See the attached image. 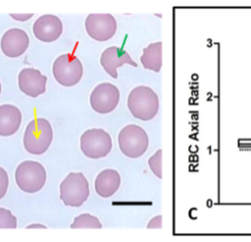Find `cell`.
Returning <instances> with one entry per match:
<instances>
[{"label":"cell","instance_id":"22","mask_svg":"<svg viewBox=\"0 0 251 242\" xmlns=\"http://www.w3.org/2000/svg\"><path fill=\"white\" fill-rule=\"evenodd\" d=\"M10 16L17 21L25 22V21H27L28 19H30L33 16V14L32 13L31 14H10Z\"/></svg>","mask_w":251,"mask_h":242},{"label":"cell","instance_id":"12","mask_svg":"<svg viewBox=\"0 0 251 242\" xmlns=\"http://www.w3.org/2000/svg\"><path fill=\"white\" fill-rule=\"evenodd\" d=\"M29 38L26 32L18 28L8 30L1 38L2 52L11 58L21 56L27 48Z\"/></svg>","mask_w":251,"mask_h":242},{"label":"cell","instance_id":"1","mask_svg":"<svg viewBox=\"0 0 251 242\" xmlns=\"http://www.w3.org/2000/svg\"><path fill=\"white\" fill-rule=\"evenodd\" d=\"M127 107L133 117L148 121L153 119L159 110V97L149 87L138 86L127 96Z\"/></svg>","mask_w":251,"mask_h":242},{"label":"cell","instance_id":"7","mask_svg":"<svg viewBox=\"0 0 251 242\" xmlns=\"http://www.w3.org/2000/svg\"><path fill=\"white\" fill-rule=\"evenodd\" d=\"M111 136L103 129L86 130L80 137V150L89 158H101L112 150Z\"/></svg>","mask_w":251,"mask_h":242},{"label":"cell","instance_id":"21","mask_svg":"<svg viewBox=\"0 0 251 242\" xmlns=\"http://www.w3.org/2000/svg\"><path fill=\"white\" fill-rule=\"evenodd\" d=\"M162 227V216L157 215L152 218L147 224V228H161Z\"/></svg>","mask_w":251,"mask_h":242},{"label":"cell","instance_id":"3","mask_svg":"<svg viewBox=\"0 0 251 242\" xmlns=\"http://www.w3.org/2000/svg\"><path fill=\"white\" fill-rule=\"evenodd\" d=\"M89 197V183L83 173L71 172L60 184V199L66 206L80 207Z\"/></svg>","mask_w":251,"mask_h":242},{"label":"cell","instance_id":"16","mask_svg":"<svg viewBox=\"0 0 251 242\" xmlns=\"http://www.w3.org/2000/svg\"><path fill=\"white\" fill-rule=\"evenodd\" d=\"M140 61L145 69L159 72L162 67V42L157 41L145 47Z\"/></svg>","mask_w":251,"mask_h":242},{"label":"cell","instance_id":"15","mask_svg":"<svg viewBox=\"0 0 251 242\" xmlns=\"http://www.w3.org/2000/svg\"><path fill=\"white\" fill-rule=\"evenodd\" d=\"M121 185V176L115 169H104L101 171L94 182L96 193L102 198L113 196Z\"/></svg>","mask_w":251,"mask_h":242},{"label":"cell","instance_id":"24","mask_svg":"<svg viewBox=\"0 0 251 242\" xmlns=\"http://www.w3.org/2000/svg\"><path fill=\"white\" fill-rule=\"evenodd\" d=\"M0 93H1V83H0Z\"/></svg>","mask_w":251,"mask_h":242},{"label":"cell","instance_id":"2","mask_svg":"<svg viewBox=\"0 0 251 242\" xmlns=\"http://www.w3.org/2000/svg\"><path fill=\"white\" fill-rule=\"evenodd\" d=\"M53 140V130L50 122L45 118L31 120L25 131L24 147L31 154L44 153Z\"/></svg>","mask_w":251,"mask_h":242},{"label":"cell","instance_id":"4","mask_svg":"<svg viewBox=\"0 0 251 242\" xmlns=\"http://www.w3.org/2000/svg\"><path fill=\"white\" fill-rule=\"evenodd\" d=\"M119 148L127 157L137 158L148 149V135L143 128L135 124L125 126L118 137Z\"/></svg>","mask_w":251,"mask_h":242},{"label":"cell","instance_id":"10","mask_svg":"<svg viewBox=\"0 0 251 242\" xmlns=\"http://www.w3.org/2000/svg\"><path fill=\"white\" fill-rule=\"evenodd\" d=\"M19 88L25 94L37 97L46 91L47 77L33 68L23 69L18 77Z\"/></svg>","mask_w":251,"mask_h":242},{"label":"cell","instance_id":"6","mask_svg":"<svg viewBox=\"0 0 251 242\" xmlns=\"http://www.w3.org/2000/svg\"><path fill=\"white\" fill-rule=\"evenodd\" d=\"M55 80L64 87L76 85L83 74V67L80 60L73 54L60 55L53 63L52 68Z\"/></svg>","mask_w":251,"mask_h":242},{"label":"cell","instance_id":"14","mask_svg":"<svg viewBox=\"0 0 251 242\" xmlns=\"http://www.w3.org/2000/svg\"><path fill=\"white\" fill-rule=\"evenodd\" d=\"M22 122L21 110L13 104L0 105V136L14 135Z\"/></svg>","mask_w":251,"mask_h":242},{"label":"cell","instance_id":"11","mask_svg":"<svg viewBox=\"0 0 251 242\" xmlns=\"http://www.w3.org/2000/svg\"><path fill=\"white\" fill-rule=\"evenodd\" d=\"M35 37L43 42H52L63 32V24L55 15H43L36 19L32 28Z\"/></svg>","mask_w":251,"mask_h":242},{"label":"cell","instance_id":"17","mask_svg":"<svg viewBox=\"0 0 251 242\" xmlns=\"http://www.w3.org/2000/svg\"><path fill=\"white\" fill-rule=\"evenodd\" d=\"M102 224L99 219L89 213H81L75 217L71 228H101Z\"/></svg>","mask_w":251,"mask_h":242},{"label":"cell","instance_id":"19","mask_svg":"<svg viewBox=\"0 0 251 242\" xmlns=\"http://www.w3.org/2000/svg\"><path fill=\"white\" fill-rule=\"evenodd\" d=\"M148 164L152 172L158 178H162V150H158L148 159Z\"/></svg>","mask_w":251,"mask_h":242},{"label":"cell","instance_id":"9","mask_svg":"<svg viewBox=\"0 0 251 242\" xmlns=\"http://www.w3.org/2000/svg\"><path fill=\"white\" fill-rule=\"evenodd\" d=\"M85 30L88 35L97 41H106L114 36L117 22L111 14H89L85 20Z\"/></svg>","mask_w":251,"mask_h":242},{"label":"cell","instance_id":"18","mask_svg":"<svg viewBox=\"0 0 251 242\" xmlns=\"http://www.w3.org/2000/svg\"><path fill=\"white\" fill-rule=\"evenodd\" d=\"M17 218L11 211L0 208V228H16Z\"/></svg>","mask_w":251,"mask_h":242},{"label":"cell","instance_id":"8","mask_svg":"<svg viewBox=\"0 0 251 242\" xmlns=\"http://www.w3.org/2000/svg\"><path fill=\"white\" fill-rule=\"evenodd\" d=\"M120 100L119 89L111 83H102L94 88L90 94V105L100 114L112 112Z\"/></svg>","mask_w":251,"mask_h":242},{"label":"cell","instance_id":"5","mask_svg":"<svg viewBox=\"0 0 251 242\" xmlns=\"http://www.w3.org/2000/svg\"><path fill=\"white\" fill-rule=\"evenodd\" d=\"M15 180L22 191L35 193L43 188L46 182V171L41 163L25 160L18 165L15 172Z\"/></svg>","mask_w":251,"mask_h":242},{"label":"cell","instance_id":"13","mask_svg":"<svg viewBox=\"0 0 251 242\" xmlns=\"http://www.w3.org/2000/svg\"><path fill=\"white\" fill-rule=\"evenodd\" d=\"M100 63L104 70L114 79L118 78L117 69L125 64L136 67L137 64L131 59L129 54L117 46L106 48L100 57Z\"/></svg>","mask_w":251,"mask_h":242},{"label":"cell","instance_id":"20","mask_svg":"<svg viewBox=\"0 0 251 242\" xmlns=\"http://www.w3.org/2000/svg\"><path fill=\"white\" fill-rule=\"evenodd\" d=\"M9 185V177L6 170L0 167V200L6 195Z\"/></svg>","mask_w":251,"mask_h":242},{"label":"cell","instance_id":"23","mask_svg":"<svg viewBox=\"0 0 251 242\" xmlns=\"http://www.w3.org/2000/svg\"><path fill=\"white\" fill-rule=\"evenodd\" d=\"M26 228H27V229H29V228H46V226H44V225H42V224L36 223V224H30V225L26 226Z\"/></svg>","mask_w":251,"mask_h":242}]
</instances>
